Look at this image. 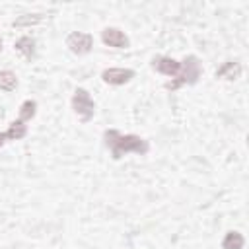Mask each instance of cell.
<instances>
[{
  "label": "cell",
  "mask_w": 249,
  "mask_h": 249,
  "mask_svg": "<svg viewBox=\"0 0 249 249\" xmlns=\"http://www.w3.org/2000/svg\"><path fill=\"white\" fill-rule=\"evenodd\" d=\"M200 74H202L200 60H198L195 54H189V56H185V60L181 62V70H179V74L175 76V80H171V82L165 84V89H171V91H173V89H179L181 86H193V84L198 82Z\"/></svg>",
  "instance_id": "7a4b0ae2"
},
{
  "label": "cell",
  "mask_w": 249,
  "mask_h": 249,
  "mask_svg": "<svg viewBox=\"0 0 249 249\" xmlns=\"http://www.w3.org/2000/svg\"><path fill=\"white\" fill-rule=\"evenodd\" d=\"M18 88V76L12 70H0V89L14 91Z\"/></svg>",
  "instance_id": "7c38bea8"
},
{
  "label": "cell",
  "mask_w": 249,
  "mask_h": 249,
  "mask_svg": "<svg viewBox=\"0 0 249 249\" xmlns=\"http://www.w3.org/2000/svg\"><path fill=\"white\" fill-rule=\"evenodd\" d=\"M239 76H241V64H239L237 60H228V62H224V64L216 70V78H222V80L233 82V80H237Z\"/></svg>",
  "instance_id": "ba28073f"
},
{
  "label": "cell",
  "mask_w": 249,
  "mask_h": 249,
  "mask_svg": "<svg viewBox=\"0 0 249 249\" xmlns=\"http://www.w3.org/2000/svg\"><path fill=\"white\" fill-rule=\"evenodd\" d=\"M152 68L161 72V74H165V76L175 78L179 74V70H181V62H177L171 56H154L152 58Z\"/></svg>",
  "instance_id": "52a82bcc"
},
{
  "label": "cell",
  "mask_w": 249,
  "mask_h": 249,
  "mask_svg": "<svg viewBox=\"0 0 249 249\" xmlns=\"http://www.w3.org/2000/svg\"><path fill=\"white\" fill-rule=\"evenodd\" d=\"M37 113V103L33 99H25L21 105H19V121H31Z\"/></svg>",
  "instance_id": "4fadbf2b"
},
{
  "label": "cell",
  "mask_w": 249,
  "mask_h": 249,
  "mask_svg": "<svg viewBox=\"0 0 249 249\" xmlns=\"http://www.w3.org/2000/svg\"><path fill=\"white\" fill-rule=\"evenodd\" d=\"M103 140H105V146L111 150L113 160H119V158H123L128 152H132V154H146L148 148H150L144 138H140L136 134H121L115 128L105 130L103 132Z\"/></svg>",
  "instance_id": "6da1fadb"
},
{
  "label": "cell",
  "mask_w": 249,
  "mask_h": 249,
  "mask_svg": "<svg viewBox=\"0 0 249 249\" xmlns=\"http://www.w3.org/2000/svg\"><path fill=\"white\" fill-rule=\"evenodd\" d=\"M101 41L107 47H115V49H126L128 47V37L117 27H105L101 31Z\"/></svg>",
  "instance_id": "8992f818"
},
{
  "label": "cell",
  "mask_w": 249,
  "mask_h": 249,
  "mask_svg": "<svg viewBox=\"0 0 249 249\" xmlns=\"http://www.w3.org/2000/svg\"><path fill=\"white\" fill-rule=\"evenodd\" d=\"M16 51H19L27 60H31L33 56H35V39L31 37V35H23V37H19L18 41H16Z\"/></svg>",
  "instance_id": "9c48e42d"
},
{
  "label": "cell",
  "mask_w": 249,
  "mask_h": 249,
  "mask_svg": "<svg viewBox=\"0 0 249 249\" xmlns=\"http://www.w3.org/2000/svg\"><path fill=\"white\" fill-rule=\"evenodd\" d=\"M245 239L239 231H228L222 239V249H243Z\"/></svg>",
  "instance_id": "8fae6325"
},
{
  "label": "cell",
  "mask_w": 249,
  "mask_h": 249,
  "mask_svg": "<svg viewBox=\"0 0 249 249\" xmlns=\"http://www.w3.org/2000/svg\"><path fill=\"white\" fill-rule=\"evenodd\" d=\"M103 82L111 84V86H124L126 82H130L134 78V70L130 68H105L101 72Z\"/></svg>",
  "instance_id": "5b68a950"
},
{
  "label": "cell",
  "mask_w": 249,
  "mask_h": 249,
  "mask_svg": "<svg viewBox=\"0 0 249 249\" xmlns=\"http://www.w3.org/2000/svg\"><path fill=\"white\" fill-rule=\"evenodd\" d=\"M4 134H6V140H21L27 134V124L18 119V121L10 123V126H8V130Z\"/></svg>",
  "instance_id": "30bf717a"
},
{
  "label": "cell",
  "mask_w": 249,
  "mask_h": 249,
  "mask_svg": "<svg viewBox=\"0 0 249 249\" xmlns=\"http://www.w3.org/2000/svg\"><path fill=\"white\" fill-rule=\"evenodd\" d=\"M4 142H6V134H4V132H0V148L4 146Z\"/></svg>",
  "instance_id": "9a60e30c"
},
{
  "label": "cell",
  "mask_w": 249,
  "mask_h": 249,
  "mask_svg": "<svg viewBox=\"0 0 249 249\" xmlns=\"http://www.w3.org/2000/svg\"><path fill=\"white\" fill-rule=\"evenodd\" d=\"M66 47L74 53V54H88L93 47V37L89 33H82V31H74L66 37Z\"/></svg>",
  "instance_id": "277c9868"
},
{
  "label": "cell",
  "mask_w": 249,
  "mask_h": 249,
  "mask_svg": "<svg viewBox=\"0 0 249 249\" xmlns=\"http://www.w3.org/2000/svg\"><path fill=\"white\" fill-rule=\"evenodd\" d=\"M72 109H74V113L82 119V123H88V121L93 119L95 103H93V99H91V95H89L88 89L78 88V89L74 91V95H72Z\"/></svg>",
  "instance_id": "3957f363"
},
{
  "label": "cell",
  "mask_w": 249,
  "mask_h": 249,
  "mask_svg": "<svg viewBox=\"0 0 249 249\" xmlns=\"http://www.w3.org/2000/svg\"><path fill=\"white\" fill-rule=\"evenodd\" d=\"M41 19H43L41 14H27V16L18 18V19L14 21V25H16V27H21V25H35V23H39Z\"/></svg>",
  "instance_id": "5bb4252c"
},
{
  "label": "cell",
  "mask_w": 249,
  "mask_h": 249,
  "mask_svg": "<svg viewBox=\"0 0 249 249\" xmlns=\"http://www.w3.org/2000/svg\"><path fill=\"white\" fill-rule=\"evenodd\" d=\"M0 53H2V39H0Z\"/></svg>",
  "instance_id": "2e32d148"
}]
</instances>
